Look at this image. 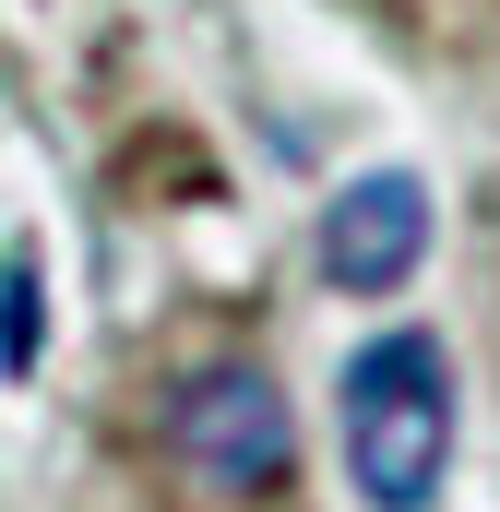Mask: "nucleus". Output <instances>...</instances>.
<instances>
[{"label": "nucleus", "mask_w": 500, "mask_h": 512, "mask_svg": "<svg viewBox=\"0 0 500 512\" xmlns=\"http://www.w3.org/2000/svg\"><path fill=\"white\" fill-rule=\"evenodd\" d=\"M346 477L370 512H429L453 477V346L393 322L346 358Z\"/></svg>", "instance_id": "f257e3e1"}, {"label": "nucleus", "mask_w": 500, "mask_h": 512, "mask_svg": "<svg viewBox=\"0 0 500 512\" xmlns=\"http://www.w3.org/2000/svg\"><path fill=\"white\" fill-rule=\"evenodd\" d=\"M167 465L191 489H215V501H250V489H274L298 465V417L250 358H215V370H191L167 393Z\"/></svg>", "instance_id": "f03ea898"}, {"label": "nucleus", "mask_w": 500, "mask_h": 512, "mask_svg": "<svg viewBox=\"0 0 500 512\" xmlns=\"http://www.w3.org/2000/svg\"><path fill=\"white\" fill-rule=\"evenodd\" d=\"M310 251H322V274H334L346 298H393V286L429 262V179H417V167H370V179H346V191L322 203Z\"/></svg>", "instance_id": "7ed1b4c3"}, {"label": "nucleus", "mask_w": 500, "mask_h": 512, "mask_svg": "<svg viewBox=\"0 0 500 512\" xmlns=\"http://www.w3.org/2000/svg\"><path fill=\"white\" fill-rule=\"evenodd\" d=\"M0 358L36 370V262H24V251L0 262Z\"/></svg>", "instance_id": "20e7f679"}]
</instances>
